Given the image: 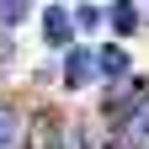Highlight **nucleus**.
I'll return each mask as SVG.
<instances>
[{"label": "nucleus", "mask_w": 149, "mask_h": 149, "mask_svg": "<svg viewBox=\"0 0 149 149\" xmlns=\"http://www.w3.org/2000/svg\"><path fill=\"white\" fill-rule=\"evenodd\" d=\"M69 117L59 101H27V128H22V149H64V133H69Z\"/></svg>", "instance_id": "f257e3e1"}, {"label": "nucleus", "mask_w": 149, "mask_h": 149, "mask_svg": "<svg viewBox=\"0 0 149 149\" xmlns=\"http://www.w3.org/2000/svg\"><path fill=\"white\" fill-rule=\"evenodd\" d=\"M149 91V74H128V80H112V85H96V123L107 128H117V123H128V112L139 107V96Z\"/></svg>", "instance_id": "f03ea898"}, {"label": "nucleus", "mask_w": 149, "mask_h": 149, "mask_svg": "<svg viewBox=\"0 0 149 149\" xmlns=\"http://www.w3.org/2000/svg\"><path fill=\"white\" fill-rule=\"evenodd\" d=\"M59 91L64 96H80V91H96V43H74L69 53H59Z\"/></svg>", "instance_id": "7ed1b4c3"}, {"label": "nucleus", "mask_w": 149, "mask_h": 149, "mask_svg": "<svg viewBox=\"0 0 149 149\" xmlns=\"http://www.w3.org/2000/svg\"><path fill=\"white\" fill-rule=\"evenodd\" d=\"M37 32H43V48L59 59V53H69L80 37H74V22H69V6H37Z\"/></svg>", "instance_id": "20e7f679"}, {"label": "nucleus", "mask_w": 149, "mask_h": 149, "mask_svg": "<svg viewBox=\"0 0 149 149\" xmlns=\"http://www.w3.org/2000/svg\"><path fill=\"white\" fill-rule=\"evenodd\" d=\"M133 37H144V22H139V6L133 0H112L107 6V43H133Z\"/></svg>", "instance_id": "39448f33"}, {"label": "nucleus", "mask_w": 149, "mask_h": 149, "mask_svg": "<svg viewBox=\"0 0 149 149\" xmlns=\"http://www.w3.org/2000/svg\"><path fill=\"white\" fill-rule=\"evenodd\" d=\"M133 74V53L123 43H96V85H112V80H128Z\"/></svg>", "instance_id": "423d86ee"}, {"label": "nucleus", "mask_w": 149, "mask_h": 149, "mask_svg": "<svg viewBox=\"0 0 149 149\" xmlns=\"http://www.w3.org/2000/svg\"><path fill=\"white\" fill-rule=\"evenodd\" d=\"M22 128H27V101L0 96V149H22Z\"/></svg>", "instance_id": "0eeeda50"}, {"label": "nucleus", "mask_w": 149, "mask_h": 149, "mask_svg": "<svg viewBox=\"0 0 149 149\" xmlns=\"http://www.w3.org/2000/svg\"><path fill=\"white\" fill-rule=\"evenodd\" d=\"M69 22H74V37L91 43V37L107 27V6H96V0H74V6H69Z\"/></svg>", "instance_id": "6e6552de"}, {"label": "nucleus", "mask_w": 149, "mask_h": 149, "mask_svg": "<svg viewBox=\"0 0 149 149\" xmlns=\"http://www.w3.org/2000/svg\"><path fill=\"white\" fill-rule=\"evenodd\" d=\"M107 128L96 117H69V133H64V149H101Z\"/></svg>", "instance_id": "1a4fd4ad"}, {"label": "nucleus", "mask_w": 149, "mask_h": 149, "mask_svg": "<svg viewBox=\"0 0 149 149\" xmlns=\"http://www.w3.org/2000/svg\"><path fill=\"white\" fill-rule=\"evenodd\" d=\"M27 22H37V6H27V0H0V32H22Z\"/></svg>", "instance_id": "9d476101"}, {"label": "nucleus", "mask_w": 149, "mask_h": 149, "mask_svg": "<svg viewBox=\"0 0 149 149\" xmlns=\"http://www.w3.org/2000/svg\"><path fill=\"white\" fill-rule=\"evenodd\" d=\"M101 149H133V144H128V139H117V133H107V139H101Z\"/></svg>", "instance_id": "9b49d317"}, {"label": "nucleus", "mask_w": 149, "mask_h": 149, "mask_svg": "<svg viewBox=\"0 0 149 149\" xmlns=\"http://www.w3.org/2000/svg\"><path fill=\"white\" fill-rule=\"evenodd\" d=\"M139 22H144V32H149V6H139Z\"/></svg>", "instance_id": "f8f14e48"}]
</instances>
